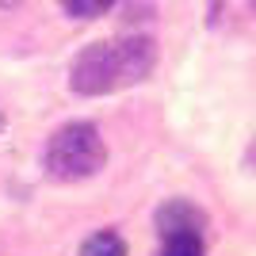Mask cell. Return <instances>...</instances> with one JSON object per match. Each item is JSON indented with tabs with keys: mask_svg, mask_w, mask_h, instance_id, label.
Instances as JSON below:
<instances>
[{
	"mask_svg": "<svg viewBox=\"0 0 256 256\" xmlns=\"http://www.w3.org/2000/svg\"><path fill=\"white\" fill-rule=\"evenodd\" d=\"M153 65H157V42L146 34L92 42L69 65V88L76 96H111L146 80Z\"/></svg>",
	"mask_w": 256,
	"mask_h": 256,
	"instance_id": "6da1fadb",
	"label": "cell"
},
{
	"mask_svg": "<svg viewBox=\"0 0 256 256\" xmlns=\"http://www.w3.org/2000/svg\"><path fill=\"white\" fill-rule=\"evenodd\" d=\"M104 164H107V146L92 122H65V126H58L42 150V168L58 184L92 180Z\"/></svg>",
	"mask_w": 256,
	"mask_h": 256,
	"instance_id": "7a4b0ae2",
	"label": "cell"
},
{
	"mask_svg": "<svg viewBox=\"0 0 256 256\" xmlns=\"http://www.w3.org/2000/svg\"><path fill=\"white\" fill-rule=\"evenodd\" d=\"M157 230L160 237H172V234H199L203 230V214L195 210L192 203H184V199H172L157 210Z\"/></svg>",
	"mask_w": 256,
	"mask_h": 256,
	"instance_id": "3957f363",
	"label": "cell"
},
{
	"mask_svg": "<svg viewBox=\"0 0 256 256\" xmlns=\"http://www.w3.org/2000/svg\"><path fill=\"white\" fill-rule=\"evenodd\" d=\"M80 256H126V245H122V237L104 230V234H92L80 245Z\"/></svg>",
	"mask_w": 256,
	"mask_h": 256,
	"instance_id": "277c9868",
	"label": "cell"
},
{
	"mask_svg": "<svg viewBox=\"0 0 256 256\" xmlns=\"http://www.w3.org/2000/svg\"><path fill=\"white\" fill-rule=\"evenodd\" d=\"M160 256H203V234H172V237H164Z\"/></svg>",
	"mask_w": 256,
	"mask_h": 256,
	"instance_id": "5b68a950",
	"label": "cell"
},
{
	"mask_svg": "<svg viewBox=\"0 0 256 256\" xmlns=\"http://www.w3.org/2000/svg\"><path fill=\"white\" fill-rule=\"evenodd\" d=\"M118 0H62V8L73 16V20H96L104 12H111Z\"/></svg>",
	"mask_w": 256,
	"mask_h": 256,
	"instance_id": "8992f818",
	"label": "cell"
},
{
	"mask_svg": "<svg viewBox=\"0 0 256 256\" xmlns=\"http://www.w3.org/2000/svg\"><path fill=\"white\" fill-rule=\"evenodd\" d=\"M12 4H20V0H0V8H12Z\"/></svg>",
	"mask_w": 256,
	"mask_h": 256,
	"instance_id": "52a82bcc",
	"label": "cell"
}]
</instances>
